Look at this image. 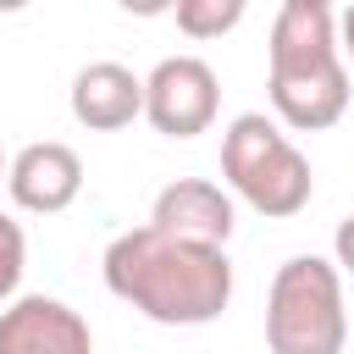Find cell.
Masks as SVG:
<instances>
[{
  "label": "cell",
  "instance_id": "obj_1",
  "mask_svg": "<svg viewBox=\"0 0 354 354\" xmlns=\"http://www.w3.org/2000/svg\"><path fill=\"white\" fill-rule=\"evenodd\" d=\"M105 288L133 304L155 326H205L232 304V260L227 249H199L177 243L166 232L127 227L105 243Z\"/></svg>",
  "mask_w": 354,
  "mask_h": 354
},
{
  "label": "cell",
  "instance_id": "obj_2",
  "mask_svg": "<svg viewBox=\"0 0 354 354\" xmlns=\"http://www.w3.org/2000/svg\"><path fill=\"white\" fill-rule=\"evenodd\" d=\"M266 94L277 127L321 133L348 111V66L337 55V11L326 0H288L266 44Z\"/></svg>",
  "mask_w": 354,
  "mask_h": 354
},
{
  "label": "cell",
  "instance_id": "obj_3",
  "mask_svg": "<svg viewBox=\"0 0 354 354\" xmlns=\"http://www.w3.org/2000/svg\"><path fill=\"white\" fill-rule=\"evenodd\" d=\"M221 177L249 210H260L271 221L299 216L310 205V194H315L304 149L266 111H243V116L227 122V133H221Z\"/></svg>",
  "mask_w": 354,
  "mask_h": 354
},
{
  "label": "cell",
  "instance_id": "obj_4",
  "mask_svg": "<svg viewBox=\"0 0 354 354\" xmlns=\"http://www.w3.org/2000/svg\"><path fill=\"white\" fill-rule=\"evenodd\" d=\"M343 343H348L343 271L321 254L282 260L266 293V348L271 354H343Z\"/></svg>",
  "mask_w": 354,
  "mask_h": 354
},
{
  "label": "cell",
  "instance_id": "obj_5",
  "mask_svg": "<svg viewBox=\"0 0 354 354\" xmlns=\"http://www.w3.org/2000/svg\"><path fill=\"white\" fill-rule=\"evenodd\" d=\"M221 111V83L199 55H166L144 77V122L166 138H199Z\"/></svg>",
  "mask_w": 354,
  "mask_h": 354
},
{
  "label": "cell",
  "instance_id": "obj_6",
  "mask_svg": "<svg viewBox=\"0 0 354 354\" xmlns=\"http://www.w3.org/2000/svg\"><path fill=\"white\" fill-rule=\"evenodd\" d=\"M232 194L210 177H177L155 194V210H149V227L177 238V243H199V249H227L232 238Z\"/></svg>",
  "mask_w": 354,
  "mask_h": 354
},
{
  "label": "cell",
  "instance_id": "obj_7",
  "mask_svg": "<svg viewBox=\"0 0 354 354\" xmlns=\"http://www.w3.org/2000/svg\"><path fill=\"white\" fill-rule=\"evenodd\" d=\"M0 354H94V332L72 304L22 293L0 310Z\"/></svg>",
  "mask_w": 354,
  "mask_h": 354
},
{
  "label": "cell",
  "instance_id": "obj_8",
  "mask_svg": "<svg viewBox=\"0 0 354 354\" xmlns=\"http://www.w3.org/2000/svg\"><path fill=\"white\" fill-rule=\"evenodd\" d=\"M6 194L17 199V210H33V216H61L77 194H83V160L72 144H28L11 155L6 166Z\"/></svg>",
  "mask_w": 354,
  "mask_h": 354
},
{
  "label": "cell",
  "instance_id": "obj_9",
  "mask_svg": "<svg viewBox=\"0 0 354 354\" xmlns=\"http://www.w3.org/2000/svg\"><path fill=\"white\" fill-rule=\"evenodd\" d=\"M72 116L88 133H116L144 116V77L122 61H88L72 77Z\"/></svg>",
  "mask_w": 354,
  "mask_h": 354
},
{
  "label": "cell",
  "instance_id": "obj_10",
  "mask_svg": "<svg viewBox=\"0 0 354 354\" xmlns=\"http://www.w3.org/2000/svg\"><path fill=\"white\" fill-rule=\"evenodd\" d=\"M171 17L188 39H221L243 22V0H177Z\"/></svg>",
  "mask_w": 354,
  "mask_h": 354
},
{
  "label": "cell",
  "instance_id": "obj_11",
  "mask_svg": "<svg viewBox=\"0 0 354 354\" xmlns=\"http://www.w3.org/2000/svg\"><path fill=\"white\" fill-rule=\"evenodd\" d=\"M22 271H28V232H22V221H17V216H6V210H0V310L17 299Z\"/></svg>",
  "mask_w": 354,
  "mask_h": 354
},
{
  "label": "cell",
  "instance_id": "obj_12",
  "mask_svg": "<svg viewBox=\"0 0 354 354\" xmlns=\"http://www.w3.org/2000/svg\"><path fill=\"white\" fill-rule=\"evenodd\" d=\"M332 254H337L332 266L354 277V216H343V221H337V232H332Z\"/></svg>",
  "mask_w": 354,
  "mask_h": 354
},
{
  "label": "cell",
  "instance_id": "obj_13",
  "mask_svg": "<svg viewBox=\"0 0 354 354\" xmlns=\"http://www.w3.org/2000/svg\"><path fill=\"white\" fill-rule=\"evenodd\" d=\"M337 55H348V61H354V6H343V11H337Z\"/></svg>",
  "mask_w": 354,
  "mask_h": 354
},
{
  "label": "cell",
  "instance_id": "obj_14",
  "mask_svg": "<svg viewBox=\"0 0 354 354\" xmlns=\"http://www.w3.org/2000/svg\"><path fill=\"white\" fill-rule=\"evenodd\" d=\"M6 166H11V160H6V155H0V183H6Z\"/></svg>",
  "mask_w": 354,
  "mask_h": 354
}]
</instances>
